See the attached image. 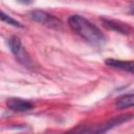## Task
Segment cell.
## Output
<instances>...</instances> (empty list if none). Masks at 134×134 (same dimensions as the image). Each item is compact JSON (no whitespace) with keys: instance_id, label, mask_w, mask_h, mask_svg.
<instances>
[{"instance_id":"cell-10","label":"cell","mask_w":134,"mask_h":134,"mask_svg":"<svg viewBox=\"0 0 134 134\" xmlns=\"http://www.w3.org/2000/svg\"><path fill=\"white\" fill-rule=\"evenodd\" d=\"M18 1L21 2V3H24V4H29V3L34 2L35 0H18Z\"/></svg>"},{"instance_id":"cell-8","label":"cell","mask_w":134,"mask_h":134,"mask_svg":"<svg viewBox=\"0 0 134 134\" xmlns=\"http://www.w3.org/2000/svg\"><path fill=\"white\" fill-rule=\"evenodd\" d=\"M133 104H134V94L131 92L129 94H125L121 97H119L115 103V107L117 109H125L132 107Z\"/></svg>"},{"instance_id":"cell-4","label":"cell","mask_w":134,"mask_h":134,"mask_svg":"<svg viewBox=\"0 0 134 134\" xmlns=\"http://www.w3.org/2000/svg\"><path fill=\"white\" fill-rule=\"evenodd\" d=\"M132 116H133L132 114H127V115H120V116L113 117L110 120H108L107 122H105L104 125L98 126L96 129L92 130L91 132H95V133H104V132H107L108 130H110V129H112V128H114V127H116V126H118V125H120V124H122V122L131 119Z\"/></svg>"},{"instance_id":"cell-5","label":"cell","mask_w":134,"mask_h":134,"mask_svg":"<svg viewBox=\"0 0 134 134\" xmlns=\"http://www.w3.org/2000/svg\"><path fill=\"white\" fill-rule=\"evenodd\" d=\"M7 107L10 110L14 111H19V112H24V111H29L34 108V105L23 98H18V97H12L8 98L6 102Z\"/></svg>"},{"instance_id":"cell-6","label":"cell","mask_w":134,"mask_h":134,"mask_svg":"<svg viewBox=\"0 0 134 134\" xmlns=\"http://www.w3.org/2000/svg\"><path fill=\"white\" fill-rule=\"evenodd\" d=\"M105 64L113 67V68H117V69H121V70H126L129 72H133V68H134V64L132 61H119L116 59H107L105 61Z\"/></svg>"},{"instance_id":"cell-1","label":"cell","mask_w":134,"mask_h":134,"mask_svg":"<svg viewBox=\"0 0 134 134\" xmlns=\"http://www.w3.org/2000/svg\"><path fill=\"white\" fill-rule=\"evenodd\" d=\"M68 24L75 34H77L90 44L102 46L106 41L103 31L89 20L80 15L70 16L68 18Z\"/></svg>"},{"instance_id":"cell-7","label":"cell","mask_w":134,"mask_h":134,"mask_svg":"<svg viewBox=\"0 0 134 134\" xmlns=\"http://www.w3.org/2000/svg\"><path fill=\"white\" fill-rule=\"evenodd\" d=\"M103 23L106 27L111 28L115 31L121 32L124 35H127L130 31V27L127 24H121L119 22H115V21H110V20H103Z\"/></svg>"},{"instance_id":"cell-3","label":"cell","mask_w":134,"mask_h":134,"mask_svg":"<svg viewBox=\"0 0 134 134\" xmlns=\"http://www.w3.org/2000/svg\"><path fill=\"white\" fill-rule=\"evenodd\" d=\"M28 15L31 20H34L38 23H41L47 27L59 29L62 26V23L58 18H55L54 16H52L44 10H31Z\"/></svg>"},{"instance_id":"cell-9","label":"cell","mask_w":134,"mask_h":134,"mask_svg":"<svg viewBox=\"0 0 134 134\" xmlns=\"http://www.w3.org/2000/svg\"><path fill=\"white\" fill-rule=\"evenodd\" d=\"M0 20H1V21H3V22H5V23H7L8 25H13V26L20 27V28H22V27H23V25H22L19 21H17V20H16V19H14L13 17H10V16L6 15V14H5V13H3L1 9H0Z\"/></svg>"},{"instance_id":"cell-2","label":"cell","mask_w":134,"mask_h":134,"mask_svg":"<svg viewBox=\"0 0 134 134\" xmlns=\"http://www.w3.org/2000/svg\"><path fill=\"white\" fill-rule=\"evenodd\" d=\"M8 46L13 52V54L15 55L16 60L22 64L25 67H30L32 65V61L30 55L28 54V52L26 51V49L23 47L21 40L19 37L17 36H13L9 40H8Z\"/></svg>"}]
</instances>
